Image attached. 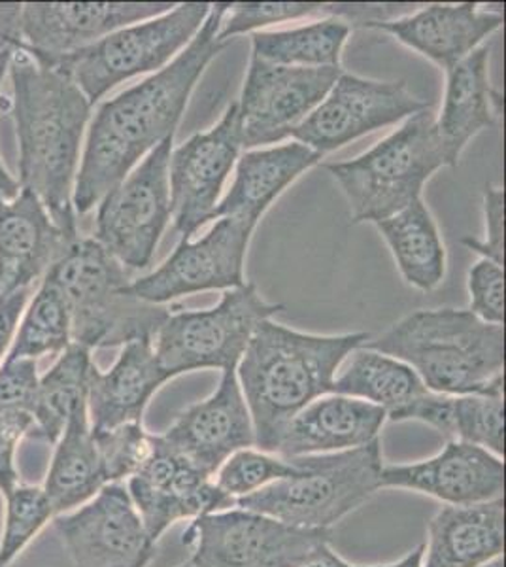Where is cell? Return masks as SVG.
<instances>
[{
  "instance_id": "cell-1",
  "label": "cell",
  "mask_w": 506,
  "mask_h": 567,
  "mask_svg": "<svg viewBox=\"0 0 506 567\" xmlns=\"http://www.w3.org/2000/svg\"><path fill=\"white\" fill-rule=\"evenodd\" d=\"M229 2H214L199 33L165 69L104 101L87 127L72 205L84 216L161 142L174 136L195 85L225 44L219 25Z\"/></svg>"
},
{
  "instance_id": "cell-2",
  "label": "cell",
  "mask_w": 506,
  "mask_h": 567,
  "mask_svg": "<svg viewBox=\"0 0 506 567\" xmlns=\"http://www.w3.org/2000/svg\"><path fill=\"white\" fill-rule=\"evenodd\" d=\"M8 76L12 97L0 99V109L16 127L20 187L44 205L63 231L80 237L72 195L93 106L58 66L21 48H13Z\"/></svg>"
},
{
  "instance_id": "cell-3",
  "label": "cell",
  "mask_w": 506,
  "mask_h": 567,
  "mask_svg": "<svg viewBox=\"0 0 506 567\" xmlns=\"http://www.w3.org/2000/svg\"><path fill=\"white\" fill-rule=\"evenodd\" d=\"M369 339V333L312 336L272 320L259 323L237 365L259 451L275 454L289 422L331 393L340 365Z\"/></svg>"
},
{
  "instance_id": "cell-4",
  "label": "cell",
  "mask_w": 506,
  "mask_h": 567,
  "mask_svg": "<svg viewBox=\"0 0 506 567\" xmlns=\"http://www.w3.org/2000/svg\"><path fill=\"white\" fill-rule=\"evenodd\" d=\"M363 347L411 365L431 392L505 386V326L482 322L468 309L416 310Z\"/></svg>"
},
{
  "instance_id": "cell-5",
  "label": "cell",
  "mask_w": 506,
  "mask_h": 567,
  "mask_svg": "<svg viewBox=\"0 0 506 567\" xmlns=\"http://www.w3.org/2000/svg\"><path fill=\"white\" fill-rule=\"evenodd\" d=\"M44 278L63 291L71 310L72 342L112 349L152 339L173 309L128 293V269L95 239L78 237Z\"/></svg>"
},
{
  "instance_id": "cell-6",
  "label": "cell",
  "mask_w": 506,
  "mask_h": 567,
  "mask_svg": "<svg viewBox=\"0 0 506 567\" xmlns=\"http://www.w3.org/2000/svg\"><path fill=\"white\" fill-rule=\"evenodd\" d=\"M443 167L448 159L430 110L409 117L355 159L323 165L347 197L353 224H379L411 207Z\"/></svg>"
},
{
  "instance_id": "cell-7",
  "label": "cell",
  "mask_w": 506,
  "mask_h": 567,
  "mask_svg": "<svg viewBox=\"0 0 506 567\" xmlns=\"http://www.w3.org/2000/svg\"><path fill=\"white\" fill-rule=\"evenodd\" d=\"M296 475L242 497L235 507L304 529H331L382 491L380 439L353 451L291 460Z\"/></svg>"
},
{
  "instance_id": "cell-8",
  "label": "cell",
  "mask_w": 506,
  "mask_h": 567,
  "mask_svg": "<svg viewBox=\"0 0 506 567\" xmlns=\"http://www.w3.org/2000/svg\"><path fill=\"white\" fill-rule=\"evenodd\" d=\"M210 8L208 2L174 4L157 18L123 27L63 58L37 59L71 78L93 106L125 80L165 69L199 33Z\"/></svg>"
},
{
  "instance_id": "cell-9",
  "label": "cell",
  "mask_w": 506,
  "mask_h": 567,
  "mask_svg": "<svg viewBox=\"0 0 506 567\" xmlns=\"http://www.w3.org/2000/svg\"><path fill=\"white\" fill-rule=\"evenodd\" d=\"M280 310L282 305L265 301L254 282L225 290L211 309L171 312L155 333V358L168 379L203 369H237L259 323Z\"/></svg>"
},
{
  "instance_id": "cell-10",
  "label": "cell",
  "mask_w": 506,
  "mask_h": 567,
  "mask_svg": "<svg viewBox=\"0 0 506 567\" xmlns=\"http://www.w3.org/2000/svg\"><path fill=\"white\" fill-rule=\"evenodd\" d=\"M187 567H301L331 543V529H304L231 507L199 516L182 537Z\"/></svg>"
},
{
  "instance_id": "cell-11",
  "label": "cell",
  "mask_w": 506,
  "mask_h": 567,
  "mask_svg": "<svg viewBox=\"0 0 506 567\" xmlns=\"http://www.w3.org/2000/svg\"><path fill=\"white\" fill-rule=\"evenodd\" d=\"M173 150L174 136H168L99 203L93 239L128 271L152 265L173 218L168 184Z\"/></svg>"
},
{
  "instance_id": "cell-12",
  "label": "cell",
  "mask_w": 506,
  "mask_h": 567,
  "mask_svg": "<svg viewBox=\"0 0 506 567\" xmlns=\"http://www.w3.org/2000/svg\"><path fill=\"white\" fill-rule=\"evenodd\" d=\"M430 109V103L412 95L403 80L379 82L342 71L326 99L297 125L291 136L323 157L359 136Z\"/></svg>"
},
{
  "instance_id": "cell-13",
  "label": "cell",
  "mask_w": 506,
  "mask_h": 567,
  "mask_svg": "<svg viewBox=\"0 0 506 567\" xmlns=\"http://www.w3.org/2000/svg\"><path fill=\"white\" fill-rule=\"evenodd\" d=\"M254 231L240 219H218L199 240L179 239L155 271L128 284V293L146 303L167 305L197 291L240 288Z\"/></svg>"
},
{
  "instance_id": "cell-14",
  "label": "cell",
  "mask_w": 506,
  "mask_h": 567,
  "mask_svg": "<svg viewBox=\"0 0 506 567\" xmlns=\"http://www.w3.org/2000/svg\"><path fill=\"white\" fill-rule=\"evenodd\" d=\"M340 74L342 66H278L250 58L237 103L244 148L257 150L291 136Z\"/></svg>"
},
{
  "instance_id": "cell-15",
  "label": "cell",
  "mask_w": 506,
  "mask_h": 567,
  "mask_svg": "<svg viewBox=\"0 0 506 567\" xmlns=\"http://www.w3.org/2000/svg\"><path fill=\"white\" fill-rule=\"evenodd\" d=\"M52 524L74 567H148L157 550L125 483L106 484Z\"/></svg>"
},
{
  "instance_id": "cell-16",
  "label": "cell",
  "mask_w": 506,
  "mask_h": 567,
  "mask_svg": "<svg viewBox=\"0 0 506 567\" xmlns=\"http://www.w3.org/2000/svg\"><path fill=\"white\" fill-rule=\"evenodd\" d=\"M242 148L238 104L233 103L211 130L195 133L173 150L168 163L174 231L192 239L211 218L227 176Z\"/></svg>"
},
{
  "instance_id": "cell-17",
  "label": "cell",
  "mask_w": 506,
  "mask_h": 567,
  "mask_svg": "<svg viewBox=\"0 0 506 567\" xmlns=\"http://www.w3.org/2000/svg\"><path fill=\"white\" fill-rule=\"evenodd\" d=\"M125 486L155 543L176 523L235 507L214 477L173 451L161 435H152L148 458Z\"/></svg>"
},
{
  "instance_id": "cell-18",
  "label": "cell",
  "mask_w": 506,
  "mask_h": 567,
  "mask_svg": "<svg viewBox=\"0 0 506 567\" xmlns=\"http://www.w3.org/2000/svg\"><path fill=\"white\" fill-rule=\"evenodd\" d=\"M171 8V2H21L16 48L52 61Z\"/></svg>"
},
{
  "instance_id": "cell-19",
  "label": "cell",
  "mask_w": 506,
  "mask_h": 567,
  "mask_svg": "<svg viewBox=\"0 0 506 567\" xmlns=\"http://www.w3.org/2000/svg\"><path fill=\"white\" fill-rule=\"evenodd\" d=\"M161 439L210 477L235 452L256 445L254 422L238 384L237 369L221 371L210 398L182 411Z\"/></svg>"
},
{
  "instance_id": "cell-20",
  "label": "cell",
  "mask_w": 506,
  "mask_h": 567,
  "mask_svg": "<svg viewBox=\"0 0 506 567\" xmlns=\"http://www.w3.org/2000/svg\"><path fill=\"white\" fill-rule=\"evenodd\" d=\"M380 484L435 497L446 505L494 502L505 494V462L481 446L448 441L433 458L384 465Z\"/></svg>"
},
{
  "instance_id": "cell-21",
  "label": "cell",
  "mask_w": 506,
  "mask_h": 567,
  "mask_svg": "<svg viewBox=\"0 0 506 567\" xmlns=\"http://www.w3.org/2000/svg\"><path fill=\"white\" fill-rule=\"evenodd\" d=\"M31 192L0 205V297L32 288L76 240Z\"/></svg>"
},
{
  "instance_id": "cell-22",
  "label": "cell",
  "mask_w": 506,
  "mask_h": 567,
  "mask_svg": "<svg viewBox=\"0 0 506 567\" xmlns=\"http://www.w3.org/2000/svg\"><path fill=\"white\" fill-rule=\"evenodd\" d=\"M505 23L500 10H482L476 2L422 4L416 12L374 29L395 37L448 72L481 48Z\"/></svg>"
},
{
  "instance_id": "cell-23",
  "label": "cell",
  "mask_w": 506,
  "mask_h": 567,
  "mask_svg": "<svg viewBox=\"0 0 506 567\" xmlns=\"http://www.w3.org/2000/svg\"><path fill=\"white\" fill-rule=\"evenodd\" d=\"M384 411L366 401L328 393L304 406L283 430L275 454L283 460L353 451L380 439Z\"/></svg>"
},
{
  "instance_id": "cell-24",
  "label": "cell",
  "mask_w": 506,
  "mask_h": 567,
  "mask_svg": "<svg viewBox=\"0 0 506 567\" xmlns=\"http://www.w3.org/2000/svg\"><path fill=\"white\" fill-rule=\"evenodd\" d=\"M171 381L155 358L154 341L138 339L123 344L109 371L93 368L87 392V416L93 432L117 425L142 424L146 406Z\"/></svg>"
},
{
  "instance_id": "cell-25",
  "label": "cell",
  "mask_w": 506,
  "mask_h": 567,
  "mask_svg": "<svg viewBox=\"0 0 506 567\" xmlns=\"http://www.w3.org/2000/svg\"><path fill=\"white\" fill-rule=\"evenodd\" d=\"M320 162V154L297 141L244 152L238 157L235 181L210 219H240L256 229L270 205Z\"/></svg>"
},
{
  "instance_id": "cell-26",
  "label": "cell",
  "mask_w": 506,
  "mask_h": 567,
  "mask_svg": "<svg viewBox=\"0 0 506 567\" xmlns=\"http://www.w3.org/2000/svg\"><path fill=\"white\" fill-rule=\"evenodd\" d=\"M505 553V497L444 505L430 520L422 567H484Z\"/></svg>"
},
{
  "instance_id": "cell-27",
  "label": "cell",
  "mask_w": 506,
  "mask_h": 567,
  "mask_svg": "<svg viewBox=\"0 0 506 567\" xmlns=\"http://www.w3.org/2000/svg\"><path fill=\"white\" fill-rule=\"evenodd\" d=\"M489 58L492 48L481 45L446 72L443 110L435 125L448 167H457L468 142L495 125L497 114L492 104L500 106V97L489 84Z\"/></svg>"
},
{
  "instance_id": "cell-28",
  "label": "cell",
  "mask_w": 506,
  "mask_h": 567,
  "mask_svg": "<svg viewBox=\"0 0 506 567\" xmlns=\"http://www.w3.org/2000/svg\"><path fill=\"white\" fill-rule=\"evenodd\" d=\"M104 486L106 481L91 435L90 416L87 409H82L53 445L52 462L42 488L59 516L82 507Z\"/></svg>"
},
{
  "instance_id": "cell-29",
  "label": "cell",
  "mask_w": 506,
  "mask_h": 567,
  "mask_svg": "<svg viewBox=\"0 0 506 567\" xmlns=\"http://www.w3.org/2000/svg\"><path fill=\"white\" fill-rule=\"evenodd\" d=\"M374 226L390 246L404 282L420 291H433L443 284L446 248L423 199Z\"/></svg>"
},
{
  "instance_id": "cell-30",
  "label": "cell",
  "mask_w": 506,
  "mask_h": 567,
  "mask_svg": "<svg viewBox=\"0 0 506 567\" xmlns=\"http://www.w3.org/2000/svg\"><path fill=\"white\" fill-rule=\"evenodd\" d=\"M350 355L344 371L334 377L331 393L380 406L390 422H399L412 403L430 392L404 361L365 347H359Z\"/></svg>"
},
{
  "instance_id": "cell-31",
  "label": "cell",
  "mask_w": 506,
  "mask_h": 567,
  "mask_svg": "<svg viewBox=\"0 0 506 567\" xmlns=\"http://www.w3.org/2000/svg\"><path fill=\"white\" fill-rule=\"evenodd\" d=\"M95 365L91 350L76 342L58 355L50 371L40 377L31 433L27 439L52 446L58 443L72 416L87 409L91 371Z\"/></svg>"
},
{
  "instance_id": "cell-32",
  "label": "cell",
  "mask_w": 506,
  "mask_h": 567,
  "mask_svg": "<svg viewBox=\"0 0 506 567\" xmlns=\"http://www.w3.org/2000/svg\"><path fill=\"white\" fill-rule=\"evenodd\" d=\"M352 27L337 18H323L286 31L251 33V58L278 66H340L342 48Z\"/></svg>"
},
{
  "instance_id": "cell-33",
  "label": "cell",
  "mask_w": 506,
  "mask_h": 567,
  "mask_svg": "<svg viewBox=\"0 0 506 567\" xmlns=\"http://www.w3.org/2000/svg\"><path fill=\"white\" fill-rule=\"evenodd\" d=\"M71 344V310L63 291L48 278H42L23 310L12 347L4 360L37 361L45 355L58 358Z\"/></svg>"
},
{
  "instance_id": "cell-34",
  "label": "cell",
  "mask_w": 506,
  "mask_h": 567,
  "mask_svg": "<svg viewBox=\"0 0 506 567\" xmlns=\"http://www.w3.org/2000/svg\"><path fill=\"white\" fill-rule=\"evenodd\" d=\"M0 529V567H10L40 532L53 523L55 511L39 484L20 483L8 492Z\"/></svg>"
},
{
  "instance_id": "cell-35",
  "label": "cell",
  "mask_w": 506,
  "mask_h": 567,
  "mask_svg": "<svg viewBox=\"0 0 506 567\" xmlns=\"http://www.w3.org/2000/svg\"><path fill=\"white\" fill-rule=\"evenodd\" d=\"M454 441L505 454V395L503 390L454 395Z\"/></svg>"
},
{
  "instance_id": "cell-36",
  "label": "cell",
  "mask_w": 506,
  "mask_h": 567,
  "mask_svg": "<svg viewBox=\"0 0 506 567\" xmlns=\"http://www.w3.org/2000/svg\"><path fill=\"white\" fill-rule=\"evenodd\" d=\"M297 465L272 452L242 449L225 460L214 475V483L225 496L237 503L264 491L265 486L296 475Z\"/></svg>"
},
{
  "instance_id": "cell-37",
  "label": "cell",
  "mask_w": 506,
  "mask_h": 567,
  "mask_svg": "<svg viewBox=\"0 0 506 567\" xmlns=\"http://www.w3.org/2000/svg\"><path fill=\"white\" fill-rule=\"evenodd\" d=\"M304 18H329V2H229L218 40L227 44L238 34L256 33L264 27Z\"/></svg>"
},
{
  "instance_id": "cell-38",
  "label": "cell",
  "mask_w": 506,
  "mask_h": 567,
  "mask_svg": "<svg viewBox=\"0 0 506 567\" xmlns=\"http://www.w3.org/2000/svg\"><path fill=\"white\" fill-rule=\"evenodd\" d=\"M91 435L106 484L127 483L148 458L152 449V435L144 430V424L117 425L104 432L91 430Z\"/></svg>"
},
{
  "instance_id": "cell-39",
  "label": "cell",
  "mask_w": 506,
  "mask_h": 567,
  "mask_svg": "<svg viewBox=\"0 0 506 567\" xmlns=\"http://www.w3.org/2000/svg\"><path fill=\"white\" fill-rule=\"evenodd\" d=\"M467 288L468 310L482 322L505 326V267L482 258L468 271Z\"/></svg>"
},
{
  "instance_id": "cell-40",
  "label": "cell",
  "mask_w": 506,
  "mask_h": 567,
  "mask_svg": "<svg viewBox=\"0 0 506 567\" xmlns=\"http://www.w3.org/2000/svg\"><path fill=\"white\" fill-rule=\"evenodd\" d=\"M39 382L37 361H2L0 363V416H8V414L31 416L37 393H39Z\"/></svg>"
},
{
  "instance_id": "cell-41",
  "label": "cell",
  "mask_w": 506,
  "mask_h": 567,
  "mask_svg": "<svg viewBox=\"0 0 506 567\" xmlns=\"http://www.w3.org/2000/svg\"><path fill=\"white\" fill-rule=\"evenodd\" d=\"M484 218L486 235L484 239L465 237L463 245L468 250L481 254L482 258L505 267V189L487 184L484 187Z\"/></svg>"
},
{
  "instance_id": "cell-42",
  "label": "cell",
  "mask_w": 506,
  "mask_h": 567,
  "mask_svg": "<svg viewBox=\"0 0 506 567\" xmlns=\"http://www.w3.org/2000/svg\"><path fill=\"white\" fill-rule=\"evenodd\" d=\"M32 420L27 414L0 416V496H7L21 483L18 449L31 433Z\"/></svg>"
},
{
  "instance_id": "cell-43",
  "label": "cell",
  "mask_w": 506,
  "mask_h": 567,
  "mask_svg": "<svg viewBox=\"0 0 506 567\" xmlns=\"http://www.w3.org/2000/svg\"><path fill=\"white\" fill-rule=\"evenodd\" d=\"M32 288L13 291L8 296L0 297V363L8 355V350L12 347L13 337L20 326L23 310H25L29 299H31Z\"/></svg>"
},
{
  "instance_id": "cell-44",
  "label": "cell",
  "mask_w": 506,
  "mask_h": 567,
  "mask_svg": "<svg viewBox=\"0 0 506 567\" xmlns=\"http://www.w3.org/2000/svg\"><path fill=\"white\" fill-rule=\"evenodd\" d=\"M13 48L8 44H0V90L4 84V78L8 74V65H10V58H12ZM20 182L16 181L7 167L0 162V205L8 203V200L16 199L20 195Z\"/></svg>"
},
{
  "instance_id": "cell-45",
  "label": "cell",
  "mask_w": 506,
  "mask_h": 567,
  "mask_svg": "<svg viewBox=\"0 0 506 567\" xmlns=\"http://www.w3.org/2000/svg\"><path fill=\"white\" fill-rule=\"evenodd\" d=\"M301 567H355L348 564L342 556L337 555L331 545L321 548L318 555L312 556L310 560L304 561Z\"/></svg>"
},
{
  "instance_id": "cell-46",
  "label": "cell",
  "mask_w": 506,
  "mask_h": 567,
  "mask_svg": "<svg viewBox=\"0 0 506 567\" xmlns=\"http://www.w3.org/2000/svg\"><path fill=\"white\" fill-rule=\"evenodd\" d=\"M423 545L414 548L412 553L401 558L399 561H391V564H380V566H355V567H422Z\"/></svg>"
},
{
  "instance_id": "cell-47",
  "label": "cell",
  "mask_w": 506,
  "mask_h": 567,
  "mask_svg": "<svg viewBox=\"0 0 506 567\" xmlns=\"http://www.w3.org/2000/svg\"><path fill=\"white\" fill-rule=\"evenodd\" d=\"M484 567H503V558H497V560L489 561V564Z\"/></svg>"
},
{
  "instance_id": "cell-48",
  "label": "cell",
  "mask_w": 506,
  "mask_h": 567,
  "mask_svg": "<svg viewBox=\"0 0 506 567\" xmlns=\"http://www.w3.org/2000/svg\"><path fill=\"white\" fill-rule=\"evenodd\" d=\"M179 567H187V564H184V566H179Z\"/></svg>"
}]
</instances>
